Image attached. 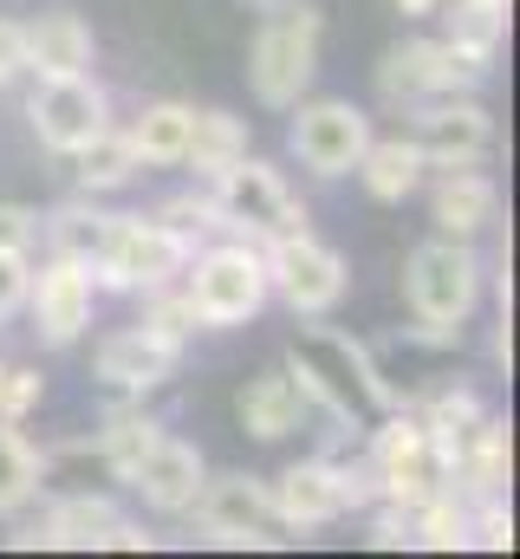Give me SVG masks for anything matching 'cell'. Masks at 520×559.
Returning a JSON list of instances; mask_svg holds the SVG:
<instances>
[{
	"instance_id": "cell-1",
	"label": "cell",
	"mask_w": 520,
	"mask_h": 559,
	"mask_svg": "<svg viewBox=\"0 0 520 559\" xmlns=\"http://www.w3.org/2000/svg\"><path fill=\"white\" fill-rule=\"evenodd\" d=\"M280 371L293 378V391H299L312 411H326L332 429H345V436L365 429V411L385 417L397 404H410L385 371H378L371 345L352 338V332H339V325H306L299 345H286V365H280Z\"/></svg>"
},
{
	"instance_id": "cell-2",
	"label": "cell",
	"mask_w": 520,
	"mask_h": 559,
	"mask_svg": "<svg viewBox=\"0 0 520 559\" xmlns=\"http://www.w3.org/2000/svg\"><path fill=\"white\" fill-rule=\"evenodd\" d=\"M319 39H326V13L312 0H267L248 46V85L267 111H286L306 98L312 72H319Z\"/></svg>"
},
{
	"instance_id": "cell-3",
	"label": "cell",
	"mask_w": 520,
	"mask_h": 559,
	"mask_svg": "<svg viewBox=\"0 0 520 559\" xmlns=\"http://www.w3.org/2000/svg\"><path fill=\"white\" fill-rule=\"evenodd\" d=\"M209 202H215V228L235 235V241H280V235H299L306 228V202L286 189V176L260 156L228 163L222 176H209Z\"/></svg>"
},
{
	"instance_id": "cell-4",
	"label": "cell",
	"mask_w": 520,
	"mask_h": 559,
	"mask_svg": "<svg viewBox=\"0 0 520 559\" xmlns=\"http://www.w3.org/2000/svg\"><path fill=\"white\" fill-rule=\"evenodd\" d=\"M182 274H189L182 286L196 299L202 332H235L267 306V261H260L255 241H215V248L202 241Z\"/></svg>"
},
{
	"instance_id": "cell-5",
	"label": "cell",
	"mask_w": 520,
	"mask_h": 559,
	"mask_svg": "<svg viewBox=\"0 0 520 559\" xmlns=\"http://www.w3.org/2000/svg\"><path fill=\"white\" fill-rule=\"evenodd\" d=\"M267 495H273V521H280V527L312 534V527H332V521L352 514V508H371V501H378V481H371L365 462L306 455V462H293Z\"/></svg>"
},
{
	"instance_id": "cell-6",
	"label": "cell",
	"mask_w": 520,
	"mask_h": 559,
	"mask_svg": "<svg viewBox=\"0 0 520 559\" xmlns=\"http://www.w3.org/2000/svg\"><path fill=\"white\" fill-rule=\"evenodd\" d=\"M403 299L416 319H436V325H469L475 319V299H482V254L456 235H436L423 248H410L403 261Z\"/></svg>"
},
{
	"instance_id": "cell-7",
	"label": "cell",
	"mask_w": 520,
	"mask_h": 559,
	"mask_svg": "<svg viewBox=\"0 0 520 559\" xmlns=\"http://www.w3.org/2000/svg\"><path fill=\"white\" fill-rule=\"evenodd\" d=\"M365 468H371V481H378V501H397V508H410V501L449 488V468H442L429 429L416 423L410 404L385 411V423L365 436Z\"/></svg>"
},
{
	"instance_id": "cell-8",
	"label": "cell",
	"mask_w": 520,
	"mask_h": 559,
	"mask_svg": "<svg viewBox=\"0 0 520 559\" xmlns=\"http://www.w3.org/2000/svg\"><path fill=\"white\" fill-rule=\"evenodd\" d=\"M260 261H267V293H280L299 319H326V312L345 299V286H352L345 254H339V248H326L312 228L267 241V248H260Z\"/></svg>"
},
{
	"instance_id": "cell-9",
	"label": "cell",
	"mask_w": 520,
	"mask_h": 559,
	"mask_svg": "<svg viewBox=\"0 0 520 559\" xmlns=\"http://www.w3.org/2000/svg\"><path fill=\"white\" fill-rule=\"evenodd\" d=\"M189 248L156 222V215H111V235L92 261V280L111 293H150L163 280H182Z\"/></svg>"
},
{
	"instance_id": "cell-10",
	"label": "cell",
	"mask_w": 520,
	"mask_h": 559,
	"mask_svg": "<svg viewBox=\"0 0 520 559\" xmlns=\"http://www.w3.org/2000/svg\"><path fill=\"white\" fill-rule=\"evenodd\" d=\"M488 72L495 66L456 52L449 39H397L378 59V92H385V105H423L442 92H482Z\"/></svg>"
},
{
	"instance_id": "cell-11",
	"label": "cell",
	"mask_w": 520,
	"mask_h": 559,
	"mask_svg": "<svg viewBox=\"0 0 520 559\" xmlns=\"http://www.w3.org/2000/svg\"><path fill=\"white\" fill-rule=\"evenodd\" d=\"M286 111H293L286 150L299 156V169H312L319 182H339V176L358 169V156L371 143V118L352 98H299Z\"/></svg>"
},
{
	"instance_id": "cell-12",
	"label": "cell",
	"mask_w": 520,
	"mask_h": 559,
	"mask_svg": "<svg viewBox=\"0 0 520 559\" xmlns=\"http://www.w3.org/2000/svg\"><path fill=\"white\" fill-rule=\"evenodd\" d=\"M33 138L46 143L52 156H72L111 124V92L92 72H66V79H39L33 105H26Z\"/></svg>"
},
{
	"instance_id": "cell-13",
	"label": "cell",
	"mask_w": 520,
	"mask_h": 559,
	"mask_svg": "<svg viewBox=\"0 0 520 559\" xmlns=\"http://www.w3.org/2000/svg\"><path fill=\"white\" fill-rule=\"evenodd\" d=\"M403 138L423 150L429 169H442V163H482L488 143H495V118H488V105L475 92H442V98L410 105V131Z\"/></svg>"
},
{
	"instance_id": "cell-14",
	"label": "cell",
	"mask_w": 520,
	"mask_h": 559,
	"mask_svg": "<svg viewBox=\"0 0 520 559\" xmlns=\"http://www.w3.org/2000/svg\"><path fill=\"white\" fill-rule=\"evenodd\" d=\"M92 306H98V280L85 261H66V254H46V267L26 280V312H33V332L39 345L66 352L92 332Z\"/></svg>"
},
{
	"instance_id": "cell-15",
	"label": "cell",
	"mask_w": 520,
	"mask_h": 559,
	"mask_svg": "<svg viewBox=\"0 0 520 559\" xmlns=\"http://www.w3.org/2000/svg\"><path fill=\"white\" fill-rule=\"evenodd\" d=\"M196 527H202V540H215V547H273V495H267V481L260 475H202V495H196Z\"/></svg>"
},
{
	"instance_id": "cell-16",
	"label": "cell",
	"mask_w": 520,
	"mask_h": 559,
	"mask_svg": "<svg viewBox=\"0 0 520 559\" xmlns=\"http://www.w3.org/2000/svg\"><path fill=\"white\" fill-rule=\"evenodd\" d=\"M202 475H209L202 449L163 429V436L150 442V455H143V462L130 468V481H125V488H137V501H143L150 514L176 521V514H189V508H196V495H202Z\"/></svg>"
},
{
	"instance_id": "cell-17",
	"label": "cell",
	"mask_w": 520,
	"mask_h": 559,
	"mask_svg": "<svg viewBox=\"0 0 520 559\" xmlns=\"http://www.w3.org/2000/svg\"><path fill=\"white\" fill-rule=\"evenodd\" d=\"M176 365H182V345H176V338H163V332H150L143 319L125 325V332H111V338H98V358H92L98 384H105V391H130V397H143V391L169 384V378H176Z\"/></svg>"
},
{
	"instance_id": "cell-18",
	"label": "cell",
	"mask_w": 520,
	"mask_h": 559,
	"mask_svg": "<svg viewBox=\"0 0 520 559\" xmlns=\"http://www.w3.org/2000/svg\"><path fill=\"white\" fill-rule=\"evenodd\" d=\"M508 475H515L508 423L482 411V417L449 442V488H456L462 501H488V495H508Z\"/></svg>"
},
{
	"instance_id": "cell-19",
	"label": "cell",
	"mask_w": 520,
	"mask_h": 559,
	"mask_svg": "<svg viewBox=\"0 0 520 559\" xmlns=\"http://www.w3.org/2000/svg\"><path fill=\"white\" fill-rule=\"evenodd\" d=\"M429 209H436V228H442V235L475 241L482 228L501 222V189H495V176H482L475 163H442Z\"/></svg>"
},
{
	"instance_id": "cell-20",
	"label": "cell",
	"mask_w": 520,
	"mask_h": 559,
	"mask_svg": "<svg viewBox=\"0 0 520 559\" xmlns=\"http://www.w3.org/2000/svg\"><path fill=\"white\" fill-rule=\"evenodd\" d=\"M118 521H125V508L111 495H59L39 527L13 534V547H72V554H92V547H105V534Z\"/></svg>"
},
{
	"instance_id": "cell-21",
	"label": "cell",
	"mask_w": 520,
	"mask_h": 559,
	"mask_svg": "<svg viewBox=\"0 0 520 559\" xmlns=\"http://www.w3.org/2000/svg\"><path fill=\"white\" fill-rule=\"evenodd\" d=\"M20 33H26V72H33V79L92 72V59H98L92 20H85V13H72V7H52V13H39V20H33V26H20Z\"/></svg>"
},
{
	"instance_id": "cell-22",
	"label": "cell",
	"mask_w": 520,
	"mask_h": 559,
	"mask_svg": "<svg viewBox=\"0 0 520 559\" xmlns=\"http://www.w3.org/2000/svg\"><path fill=\"white\" fill-rule=\"evenodd\" d=\"M299 417H306V397L293 391L286 371H260V378H248V384L235 391V423H241L255 442H280V436H293Z\"/></svg>"
},
{
	"instance_id": "cell-23",
	"label": "cell",
	"mask_w": 520,
	"mask_h": 559,
	"mask_svg": "<svg viewBox=\"0 0 520 559\" xmlns=\"http://www.w3.org/2000/svg\"><path fill=\"white\" fill-rule=\"evenodd\" d=\"M423 150L403 138H371L365 143V156H358V182H365V195L371 202H410L416 189H423Z\"/></svg>"
},
{
	"instance_id": "cell-24",
	"label": "cell",
	"mask_w": 520,
	"mask_h": 559,
	"mask_svg": "<svg viewBox=\"0 0 520 559\" xmlns=\"http://www.w3.org/2000/svg\"><path fill=\"white\" fill-rule=\"evenodd\" d=\"M105 235H111V215L92 202V195H72V202H59L52 215H39V241H46V254H66V261H98V248H105Z\"/></svg>"
},
{
	"instance_id": "cell-25",
	"label": "cell",
	"mask_w": 520,
	"mask_h": 559,
	"mask_svg": "<svg viewBox=\"0 0 520 559\" xmlns=\"http://www.w3.org/2000/svg\"><path fill=\"white\" fill-rule=\"evenodd\" d=\"M189 124H196V105H182V98H156V105L137 111V124H130L125 138H130V150H137V163L169 169V163H182V150H189Z\"/></svg>"
},
{
	"instance_id": "cell-26",
	"label": "cell",
	"mask_w": 520,
	"mask_h": 559,
	"mask_svg": "<svg viewBox=\"0 0 520 559\" xmlns=\"http://www.w3.org/2000/svg\"><path fill=\"white\" fill-rule=\"evenodd\" d=\"M442 13V7H436ZM449 46L456 52H469V59H482V66H495V52L508 46V20H515V0H456L449 13Z\"/></svg>"
},
{
	"instance_id": "cell-27",
	"label": "cell",
	"mask_w": 520,
	"mask_h": 559,
	"mask_svg": "<svg viewBox=\"0 0 520 559\" xmlns=\"http://www.w3.org/2000/svg\"><path fill=\"white\" fill-rule=\"evenodd\" d=\"M156 436H163V423H150L143 411H111L105 429H98L92 442H66V449H72V455H98L118 481H130V468L150 455V442H156Z\"/></svg>"
},
{
	"instance_id": "cell-28",
	"label": "cell",
	"mask_w": 520,
	"mask_h": 559,
	"mask_svg": "<svg viewBox=\"0 0 520 559\" xmlns=\"http://www.w3.org/2000/svg\"><path fill=\"white\" fill-rule=\"evenodd\" d=\"M248 156V118H235V111H196V124H189V150H182V163L209 182V176H222L228 163H241Z\"/></svg>"
},
{
	"instance_id": "cell-29",
	"label": "cell",
	"mask_w": 520,
	"mask_h": 559,
	"mask_svg": "<svg viewBox=\"0 0 520 559\" xmlns=\"http://www.w3.org/2000/svg\"><path fill=\"white\" fill-rule=\"evenodd\" d=\"M39 481H46V449H33L20 423L0 417V521L20 514L39 495Z\"/></svg>"
},
{
	"instance_id": "cell-30",
	"label": "cell",
	"mask_w": 520,
	"mask_h": 559,
	"mask_svg": "<svg viewBox=\"0 0 520 559\" xmlns=\"http://www.w3.org/2000/svg\"><path fill=\"white\" fill-rule=\"evenodd\" d=\"M72 169H79V189H85V195H105V189H125L143 163H137V150H130L125 131L105 124L85 150H72Z\"/></svg>"
},
{
	"instance_id": "cell-31",
	"label": "cell",
	"mask_w": 520,
	"mask_h": 559,
	"mask_svg": "<svg viewBox=\"0 0 520 559\" xmlns=\"http://www.w3.org/2000/svg\"><path fill=\"white\" fill-rule=\"evenodd\" d=\"M143 325H150V332H163V338H176V345H189V338L202 332L189 286H176V280L150 286V293H143Z\"/></svg>"
},
{
	"instance_id": "cell-32",
	"label": "cell",
	"mask_w": 520,
	"mask_h": 559,
	"mask_svg": "<svg viewBox=\"0 0 520 559\" xmlns=\"http://www.w3.org/2000/svg\"><path fill=\"white\" fill-rule=\"evenodd\" d=\"M156 222H163L189 254H196L209 235H222V228H215V202H209V189H202V195H196V189H189V195H169V202L156 209Z\"/></svg>"
},
{
	"instance_id": "cell-33",
	"label": "cell",
	"mask_w": 520,
	"mask_h": 559,
	"mask_svg": "<svg viewBox=\"0 0 520 559\" xmlns=\"http://www.w3.org/2000/svg\"><path fill=\"white\" fill-rule=\"evenodd\" d=\"M469 547H488V554H508L515 547V514H508L501 495H488V501L469 508Z\"/></svg>"
},
{
	"instance_id": "cell-34",
	"label": "cell",
	"mask_w": 520,
	"mask_h": 559,
	"mask_svg": "<svg viewBox=\"0 0 520 559\" xmlns=\"http://www.w3.org/2000/svg\"><path fill=\"white\" fill-rule=\"evenodd\" d=\"M39 404H46V378L39 371H0V417L26 423Z\"/></svg>"
},
{
	"instance_id": "cell-35",
	"label": "cell",
	"mask_w": 520,
	"mask_h": 559,
	"mask_svg": "<svg viewBox=\"0 0 520 559\" xmlns=\"http://www.w3.org/2000/svg\"><path fill=\"white\" fill-rule=\"evenodd\" d=\"M33 248H39V209L0 202V254H26L33 261Z\"/></svg>"
},
{
	"instance_id": "cell-36",
	"label": "cell",
	"mask_w": 520,
	"mask_h": 559,
	"mask_svg": "<svg viewBox=\"0 0 520 559\" xmlns=\"http://www.w3.org/2000/svg\"><path fill=\"white\" fill-rule=\"evenodd\" d=\"M26 280H33L26 254H0V319H13L26 306Z\"/></svg>"
},
{
	"instance_id": "cell-37",
	"label": "cell",
	"mask_w": 520,
	"mask_h": 559,
	"mask_svg": "<svg viewBox=\"0 0 520 559\" xmlns=\"http://www.w3.org/2000/svg\"><path fill=\"white\" fill-rule=\"evenodd\" d=\"M462 332H469V325H436V319H416V325H403V345H423V352H456V345H462Z\"/></svg>"
},
{
	"instance_id": "cell-38",
	"label": "cell",
	"mask_w": 520,
	"mask_h": 559,
	"mask_svg": "<svg viewBox=\"0 0 520 559\" xmlns=\"http://www.w3.org/2000/svg\"><path fill=\"white\" fill-rule=\"evenodd\" d=\"M20 72H26V33H20V20H0V85Z\"/></svg>"
},
{
	"instance_id": "cell-39",
	"label": "cell",
	"mask_w": 520,
	"mask_h": 559,
	"mask_svg": "<svg viewBox=\"0 0 520 559\" xmlns=\"http://www.w3.org/2000/svg\"><path fill=\"white\" fill-rule=\"evenodd\" d=\"M105 547H118V554H150V547H156V534H143V527H137V521L125 514V521L105 534Z\"/></svg>"
},
{
	"instance_id": "cell-40",
	"label": "cell",
	"mask_w": 520,
	"mask_h": 559,
	"mask_svg": "<svg viewBox=\"0 0 520 559\" xmlns=\"http://www.w3.org/2000/svg\"><path fill=\"white\" fill-rule=\"evenodd\" d=\"M436 7H442V0H397V13H403V20H429Z\"/></svg>"
},
{
	"instance_id": "cell-41",
	"label": "cell",
	"mask_w": 520,
	"mask_h": 559,
	"mask_svg": "<svg viewBox=\"0 0 520 559\" xmlns=\"http://www.w3.org/2000/svg\"><path fill=\"white\" fill-rule=\"evenodd\" d=\"M0 371H7V365H0Z\"/></svg>"
}]
</instances>
